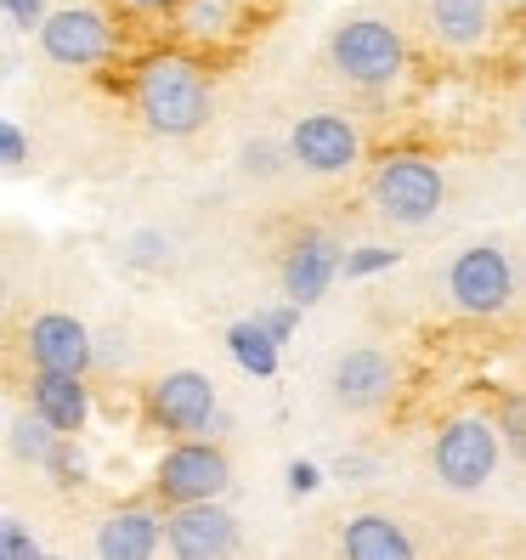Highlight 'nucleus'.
I'll return each mask as SVG.
<instances>
[{"mask_svg": "<svg viewBox=\"0 0 526 560\" xmlns=\"http://www.w3.org/2000/svg\"><path fill=\"white\" fill-rule=\"evenodd\" d=\"M28 408H35L62 442H74L85 431V413H91V397H85V380L80 374H28Z\"/></svg>", "mask_w": 526, "mask_h": 560, "instance_id": "obj_15", "label": "nucleus"}, {"mask_svg": "<svg viewBox=\"0 0 526 560\" xmlns=\"http://www.w3.org/2000/svg\"><path fill=\"white\" fill-rule=\"evenodd\" d=\"M340 560H419V549L390 510H363L340 526Z\"/></svg>", "mask_w": 526, "mask_h": 560, "instance_id": "obj_14", "label": "nucleus"}, {"mask_svg": "<svg viewBox=\"0 0 526 560\" xmlns=\"http://www.w3.org/2000/svg\"><path fill=\"white\" fill-rule=\"evenodd\" d=\"M424 18H431V35L442 46L470 51V46L487 40V28H492V0H431Z\"/></svg>", "mask_w": 526, "mask_h": 560, "instance_id": "obj_17", "label": "nucleus"}, {"mask_svg": "<svg viewBox=\"0 0 526 560\" xmlns=\"http://www.w3.org/2000/svg\"><path fill=\"white\" fill-rule=\"evenodd\" d=\"M255 323L260 328H267V335L283 346L289 335H294V328H301V306H278V312H255Z\"/></svg>", "mask_w": 526, "mask_h": 560, "instance_id": "obj_23", "label": "nucleus"}, {"mask_svg": "<svg viewBox=\"0 0 526 560\" xmlns=\"http://www.w3.org/2000/svg\"><path fill=\"white\" fill-rule=\"evenodd\" d=\"M521 7H526V0H521Z\"/></svg>", "mask_w": 526, "mask_h": 560, "instance_id": "obj_30", "label": "nucleus"}, {"mask_svg": "<svg viewBox=\"0 0 526 560\" xmlns=\"http://www.w3.org/2000/svg\"><path fill=\"white\" fill-rule=\"evenodd\" d=\"M244 171H249V176H272V171H278V148H272V142L244 148Z\"/></svg>", "mask_w": 526, "mask_h": 560, "instance_id": "obj_27", "label": "nucleus"}, {"mask_svg": "<svg viewBox=\"0 0 526 560\" xmlns=\"http://www.w3.org/2000/svg\"><path fill=\"white\" fill-rule=\"evenodd\" d=\"M137 114L159 137H192L210 119V80L187 57H148L137 74Z\"/></svg>", "mask_w": 526, "mask_h": 560, "instance_id": "obj_1", "label": "nucleus"}, {"mask_svg": "<svg viewBox=\"0 0 526 560\" xmlns=\"http://www.w3.org/2000/svg\"><path fill=\"white\" fill-rule=\"evenodd\" d=\"M492 424H499V436L526 458V397H515V390H510V397H499V413H492Z\"/></svg>", "mask_w": 526, "mask_h": 560, "instance_id": "obj_20", "label": "nucleus"}, {"mask_svg": "<svg viewBox=\"0 0 526 560\" xmlns=\"http://www.w3.org/2000/svg\"><path fill=\"white\" fill-rule=\"evenodd\" d=\"M23 346H28V362H35L40 374H80L85 380V369L96 362L91 328L69 312H40L35 323H28Z\"/></svg>", "mask_w": 526, "mask_h": 560, "instance_id": "obj_11", "label": "nucleus"}, {"mask_svg": "<svg viewBox=\"0 0 526 560\" xmlns=\"http://www.w3.org/2000/svg\"><path fill=\"white\" fill-rule=\"evenodd\" d=\"M153 487H159V499L182 510V504H221V492L233 487V465H226V453L215 442H176V447H164L159 458V470H153Z\"/></svg>", "mask_w": 526, "mask_h": 560, "instance_id": "obj_4", "label": "nucleus"}, {"mask_svg": "<svg viewBox=\"0 0 526 560\" xmlns=\"http://www.w3.org/2000/svg\"><path fill=\"white\" fill-rule=\"evenodd\" d=\"M226 346H233V357L244 362L249 374H260V380L278 374V340H272V335H267V328H260L255 317H244V323L226 328Z\"/></svg>", "mask_w": 526, "mask_h": 560, "instance_id": "obj_18", "label": "nucleus"}, {"mask_svg": "<svg viewBox=\"0 0 526 560\" xmlns=\"http://www.w3.org/2000/svg\"><path fill=\"white\" fill-rule=\"evenodd\" d=\"M164 549L176 560H226L238 549V521L221 504H182L164 515Z\"/></svg>", "mask_w": 526, "mask_h": 560, "instance_id": "obj_9", "label": "nucleus"}, {"mask_svg": "<svg viewBox=\"0 0 526 560\" xmlns=\"http://www.w3.org/2000/svg\"><path fill=\"white\" fill-rule=\"evenodd\" d=\"M397 267V249H351L346 255V278H369V272H385Z\"/></svg>", "mask_w": 526, "mask_h": 560, "instance_id": "obj_22", "label": "nucleus"}, {"mask_svg": "<svg viewBox=\"0 0 526 560\" xmlns=\"http://www.w3.org/2000/svg\"><path fill=\"white\" fill-rule=\"evenodd\" d=\"M187 28H199V35H210V28H221V18H226V7H221V0H192V7H187Z\"/></svg>", "mask_w": 526, "mask_h": 560, "instance_id": "obj_26", "label": "nucleus"}, {"mask_svg": "<svg viewBox=\"0 0 526 560\" xmlns=\"http://www.w3.org/2000/svg\"><path fill=\"white\" fill-rule=\"evenodd\" d=\"M164 544V521L148 504H125L103 521L96 533V555L103 560H153V549Z\"/></svg>", "mask_w": 526, "mask_h": 560, "instance_id": "obj_16", "label": "nucleus"}, {"mask_svg": "<svg viewBox=\"0 0 526 560\" xmlns=\"http://www.w3.org/2000/svg\"><path fill=\"white\" fill-rule=\"evenodd\" d=\"M40 51L57 69H91V62H103L114 51V28L91 7H62L40 23Z\"/></svg>", "mask_w": 526, "mask_h": 560, "instance_id": "obj_10", "label": "nucleus"}, {"mask_svg": "<svg viewBox=\"0 0 526 560\" xmlns=\"http://www.w3.org/2000/svg\"><path fill=\"white\" fill-rule=\"evenodd\" d=\"M148 413L159 431L192 442L199 431H215V385L192 369H176V374L148 385Z\"/></svg>", "mask_w": 526, "mask_h": 560, "instance_id": "obj_8", "label": "nucleus"}, {"mask_svg": "<svg viewBox=\"0 0 526 560\" xmlns=\"http://www.w3.org/2000/svg\"><path fill=\"white\" fill-rule=\"evenodd\" d=\"M7 442H12V453L23 458V465H51V453L62 447V436L51 431V424L28 408V413H17L12 419V431H7Z\"/></svg>", "mask_w": 526, "mask_h": 560, "instance_id": "obj_19", "label": "nucleus"}, {"mask_svg": "<svg viewBox=\"0 0 526 560\" xmlns=\"http://www.w3.org/2000/svg\"><path fill=\"white\" fill-rule=\"evenodd\" d=\"M328 57H335V69L351 80V85H369V91H379V85H390L402 74V35L390 23H379V18H351V23H340L335 28V40H328Z\"/></svg>", "mask_w": 526, "mask_h": 560, "instance_id": "obj_5", "label": "nucleus"}, {"mask_svg": "<svg viewBox=\"0 0 526 560\" xmlns=\"http://www.w3.org/2000/svg\"><path fill=\"white\" fill-rule=\"evenodd\" d=\"M369 192H374V210H379L385 221L424 226V221L442 210L447 182H442V171H436L424 153H397V159H385L379 171H374Z\"/></svg>", "mask_w": 526, "mask_h": 560, "instance_id": "obj_3", "label": "nucleus"}, {"mask_svg": "<svg viewBox=\"0 0 526 560\" xmlns=\"http://www.w3.org/2000/svg\"><path fill=\"white\" fill-rule=\"evenodd\" d=\"M328 385H335V402L346 413H374V408H385L390 397H397L402 369H397V357L379 351V346H351V351L335 357Z\"/></svg>", "mask_w": 526, "mask_h": 560, "instance_id": "obj_7", "label": "nucleus"}, {"mask_svg": "<svg viewBox=\"0 0 526 560\" xmlns=\"http://www.w3.org/2000/svg\"><path fill=\"white\" fill-rule=\"evenodd\" d=\"M0 7H7L12 28H40L46 23V0H0Z\"/></svg>", "mask_w": 526, "mask_h": 560, "instance_id": "obj_24", "label": "nucleus"}, {"mask_svg": "<svg viewBox=\"0 0 526 560\" xmlns=\"http://www.w3.org/2000/svg\"><path fill=\"white\" fill-rule=\"evenodd\" d=\"M125 7H137V12H176L182 0H125Z\"/></svg>", "mask_w": 526, "mask_h": 560, "instance_id": "obj_29", "label": "nucleus"}, {"mask_svg": "<svg viewBox=\"0 0 526 560\" xmlns=\"http://www.w3.org/2000/svg\"><path fill=\"white\" fill-rule=\"evenodd\" d=\"M289 487L294 492H312L317 487V465H289Z\"/></svg>", "mask_w": 526, "mask_h": 560, "instance_id": "obj_28", "label": "nucleus"}, {"mask_svg": "<svg viewBox=\"0 0 526 560\" xmlns=\"http://www.w3.org/2000/svg\"><path fill=\"white\" fill-rule=\"evenodd\" d=\"M340 272H346V249L328 233H317V226H306V233L289 244V255H283V294H289V306L323 301L328 283H335Z\"/></svg>", "mask_w": 526, "mask_h": 560, "instance_id": "obj_13", "label": "nucleus"}, {"mask_svg": "<svg viewBox=\"0 0 526 560\" xmlns=\"http://www.w3.org/2000/svg\"><path fill=\"white\" fill-rule=\"evenodd\" d=\"M289 153L301 159L312 176H340V171L356 164L363 142H356V125L346 114H306L289 130Z\"/></svg>", "mask_w": 526, "mask_h": 560, "instance_id": "obj_12", "label": "nucleus"}, {"mask_svg": "<svg viewBox=\"0 0 526 560\" xmlns=\"http://www.w3.org/2000/svg\"><path fill=\"white\" fill-rule=\"evenodd\" d=\"M0 159H7V171H17V164H28V142L17 125H0Z\"/></svg>", "mask_w": 526, "mask_h": 560, "instance_id": "obj_25", "label": "nucleus"}, {"mask_svg": "<svg viewBox=\"0 0 526 560\" xmlns=\"http://www.w3.org/2000/svg\"><path fill=\"white\" fill-rule=\"evenodd\" d=\"M0 555H7V560H46V555L35 549V538L23 533V521H17V515L0 521Z\"/></svg>", "mask_w": 526, "mask_h": 560, "instance_id": "obj_21", "label": "nucleus"}, {"mask_svg": "<svg viewBox=\"0 0 526 560\" xmlns=\"http://www.w3.org/2000/svg\"><path fill=\"white\" fill-rule=\"evenodd\" d=\"M499 424L481 419V413H458L442 424V436L431 447V470L442 487L453 492H481L492 481V470H499Z\"/></svg>", "mask_w": 526, "mask_h": 560, "instance_id": "obj_2", "label": "nucleus"}, {"mask_svg": "<svg viewBox=\"0 0 526 560\" xmlns=\"http://www.w3.org/2000/svg\"><path fill=\"white\" fill-rule=\"evenodd\" d=\"M447 301L470 317H492L515 301V272H510V255L499 244H476V249H458L453 267H447Z\"/></svg>", "mask_w": 526, "mask_h": 560, "instance_id": "obj_6", "label": "nucleus"}]
</instances>
